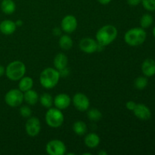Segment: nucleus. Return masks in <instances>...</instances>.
Listing matches in <instances>:
<instances>
[{
    "instance_id": "obj_34",
    "label": "nucleus",
    "mask_w": 155,
    "mask_h": 155,
    "mask_svg": "<svg viewBox=\"0 0 155 155\" xmlns=\"http://www.w3.org/2000/svg\"><path fill=\"white\" fill-rule=\"evenodd\" d=\"M53 32H54V34H55V35H60V34H61L60 30H59L58 29V27H56V28L54 29V31H53Z\"/></svg>"
},
{
    "instance_id": "obj_22",
    "label": "nucleus",
    "mask_w": 155,
    "mask_h": 155,
    "mask_svg": "<svg viewBox=\"0 0 155 155\" xmlns=\"http://www.w3.org/2000/svg\"><path fill=\"white\" fill-rule=\"evenodd\" d=\"M59 45L64 50H69L73 46V39L68 35H63L59 39Z\"/></svg>"
},
{
    "instance_id": "obj_24",
    "label": "nucleus",
    "mask_w": 155,
    "mask_h": 155,
    "mask_svg": "<svg viewBox=\"0 0 155 155\" xmlns=\"http://www.w3.org/2000/svg\"><path fill=\"white\" fill-rule=\"evenodd\" d=\"M153 17L150 14H145L142 16L140 19V25L141 27L143 29H147L151 27L153 24Z\"/></svg>"
},
{
    "instance_id": "obj_31",
    "label": "nucleus",
    "mask_w": 155,
    "mask_h": 155,
    "mask_svg": "<svg viewBox=\"0 0 155 155\" xmlns=\"http://www.w3.org/2000/svg\"><path fill=\"white\" fill-rule=\"evenodd\" d=\"M98 2L100 4L103 5H105L109 4L111 2V0H98Z\"/></svg>"
},
{
    "instance_id": "obj_30",
    "label": "nucleus",
    "mask_w": 155,
    "mask_h": 155,
    "mask_svg": "<svg viewBox=\"0 0 155 155\" xmlns=\"http://www.w3.org/2000/svg\"><path fill=\"white\" fill-rule=\"evenodd\" d=\"M127 3L130 6H137L139 4H141L142 0H127Z\"/></svg>"
},
{
    "instance_id": "obj_10",
    "label": "nucleus",
    "mask_w": 155,
    "mask_h": 155,
    "mask_svg": "<svg viewBox=\"0 0 155 155\" xmlns=\"http://www.w3.org/2000/svg\"><path fill=\"white\" fill-rule=\"evenodd\" d=\"M26 133L30 137L37 136L41 130V124L39 118L36 117H29L25 124Z\"/></svg>"
},
{
    "instance_id": "obj_26",
    "label": "nucleus",
    "mask_w": 155,
    "mask_h": 155,
    "mask_svg": "<svg viewBox=\"0 0 155 155\" xmlns=\"http://www.w3.org/2000/svg\"><path fill=\"white\" fill-rule=\"evenodd\" d=\"M148 80L145 77H139L135 80L134 86L138 90H143L147 87Z\"/></svg>"
},
{
    "instance_id": "obj_18",
    "label": "nucleus",
    "mask_w": 155,
    "mask_h": 155,
    "mask_svg": "<svg viewBox=\"0 0 155 155\" xmlns=\"http://www.w3.org/2000/svg\"><path fill=\"white\" fill-rule=\"evenodd\" d=\"M39 99V95L36 91L30 89L27 92H24V101H25L27 104H30V105H34L38 102Z\"/></svg>"
},
{
    "instance_id": "obj_1",
    "label": "nucleus",
    "mask_w": 155,
    "mask_h": 155,
    "mask_svg": "<svg viewBox=\"0 0 155 155\" xmlns=\"http://www.w3.org/2000/svg\"><path fill=\"white\" fill-rule=\"evenodd\" d=\"M117 36V30L113 25H105L98 30L96 33V41L103 47L110 45L116 39Z\"/></svg>"
},
{
    "instance_id": "obj_3",
    "label": "nucleus",
    "mask_w": 155,
    "mask_h": 155,
    "mask_svg": "<svg viewBox=\"0 0 155 155\" xmlns=\"http://www.w3.org/2000/svg\"><path fill=\"white\" fill-rule=\"evenodd\" d=\"M147 37L145 30L141 27L129 30L124 35V41L130 46H139L144 43Z\"/></svg>"
},
{
    "instance_id": "obj_13",
    "label": "nucleus",
    "mask_w": 155,
    "mask_h": 155,
    "mask_svg": "<svg viewBox=\"0 0 155 155\" xmlns=\"http://www.w3.org/2000/svg\"><path fill=\"white\" fill-rule=\"evenodd\" d=\"M71 104V98L68 94L61 93L56 95L54 98V104L55 107L60 110H65Z\"/></svg>"
},
{
    "instance_id": "obj_35",
    "label": "nucleus",
    "mask_w": 155,
    "mask_h": 155,
    "mask_svg": "<svg viewBox=\"0 0 155 155\" xmlns=\"http://www.w3.org/2000/svg\"><path fill=\"white\" fill-rule=\"evenodd\" d=\"M98 154H100V155H101V154H103V155H106L107 154V152H105V151H99V152H98Z\"/></svg>"
},
{
    "instance_id": "obj_12",
    "label": "nucleus",
    "mask_w": 155,
    "mask_h": 155,
    "mask_svg": "<svg viewBox=\"0 0 155 155\" xmlns=\"http://www.w3.org/2000/svg\"><path fill=\"white\" fill-rule=\"evenodd\" d=\"M134 115L141 120H148L151 117V111L148 106L144 104H137L133 110Z\"/></svg>"
},
{
    "instance_id": "obj_23",
    "label": "nucleus",
    "mask_w": 155,
    "mask_h": 155,
    "mask_svg": "<svg viewBox=\"0 0 155 155\" xmlns=\"http://www.w3.org/2000/svg\"><path fill=\"white\" fill-rule=\"evenodd\" d=\"M39 100V101H40L41 104H42L44 107H45V108L47 109L52 107L53 104H54V99H53L52 96L48 93L42 94Z\"/></svg>"
},
{
    "instance_id": "obj_6",
    "label": "nucleus",
    "mask_w": 155,
    "mask_h": 155,
    "mask_svg": "<svg viewBox=\"0 0 155 155\" xmlns=\"http://www.w3.org/2000/svg\"><path fill=\"white\" fill-rule=\"evenodd\" d=\"M5 101L12 107L21 106L24 101V93L19 89H11L5 95Z\"/></svg>"
},
{
    "instance_id": "obj_2",
    "label": "nucleus",
    "mask_w": 155,
    "mask_h": 155,
    "mask_svg": "<svg viewBox=\"0 0 155 155\" xmlns=\"http://www.w3.org/2000/svg\"><path fill=\"white\" fill-rule=\"evenodd\" d=\"M60 73L52 68H47L42 71L39 76V82L42 87L50 89L55 87L60 80Z\"/></svg>"
},
{
    "instance_id": "obj_32",
    "label": "nucleus",
    "mask_w": 155,
    "mask_h": 155,
    "mask_svg": "<svg viewBox=\"0 0 155 155\" xmlns=\"http://www.w3.org/2000/svg\"><path fill=\"white\" fill-rule=\"evenodd\" d=\"M5 74V68L0 64V77H2Z\"/></svg>"
},
{
    "instance_id": "obj_25",
    "label": "nucleus",
    "mask_w": 155,
    "mask_h": 155,
    "mask_svg": "<svg viewBox=\"0 0 155 155\" xmlns=\"http://www.w3.org/2000/svg\"><path fill=\"white\" fill-rule=\"evenodd\" d=\"M87 117L90 120L96 122V121L100 120L102 117V114L99 110L96 108L89 109L87 111Z\"/></svg>"
},
{
    "instance_id": "obj_27",
    "label": "nucleus",
    "mask_w": 155,
    "mask_h": 155,
    "mask_svg": "<svg viewBox=\"0 0 155 155\" xmlns=\"http://www.w3.org/2000/svg\"><path fill=\"white\" fill-rule=\"evenodd\" d=\"M142 4L145 10L148 12L155 11V0H142Z\"/></svg>"
},
{
    "instance_id": "obj_8",
    "label": "nucleus",
    "mask_w": 155,
    "mask_h": 155,
    "mask_svg": "<svg viewBox=\"0 0 155 155\" xmlns=\"http://www.w3.org/2000/svg\"><path fill=\"white\" fill-rule=\"evenodd\" d=\"M103 47L99 45L94 39L92 38H83L80 42V48L81 51L86 54H93L100 51V48Z\"/></svg>"
},
{
    "instance_id": "obj_28",
    "label": "nucleus",
    "mask_w": 155,
    "mask_h": 155,
    "mask_svg": "<svg viewBox=\"0 0 155 155\" xmlns=\"http://www.w3.org/2000/svg\"><path fill=\"white\" fill-rule=\"evenodd\" d=\"M20 114L24 118H29L31 117L32 110L29 106L24 105L20 107Z\"/></svg>"
},
{
    "instance_id": "obj_20",
    "label": "nucleus",
    "mask_w": 155,
    "mask_h": 155,
    "mask_svg": "<svg viewBox=\"0 0 155 155\" xmlns=\"http://www.w3.org/2000/svg\"><path fill=\"white\" fill-rule=\"evenodd\" d=\"M33 86V79L30 77H24V76L20 80L19 84H18V88L23 92H27V91L30 90V89H32Z\"/></svg>"
},
{
    "instance_id": "obj_4",
    "label": "nucleus",
    "mask_w": 155,
    "mask_h": 155,
    "mask_svg": "<svg viewBox=\"0 0 155 155\" xmlns=\"http://www.w3.org/2000/svg\"><path fill=\"white\" fill-rule=\"evenodd\" d=\"M26 73V66L22 61H14L8 64L5 68V75L12 81L20 80Z\"/></svg>"
},
{
    "instance_id": "obj_7",
    "label": "nucleus",
    "mask_w": 155,
    "mask_h": 155,
    "mask_svg": "<svg viewBox=\"0 0 155 155\" xmlns=\"http://www.w3.org/2000/svg\"><path fill=\"white\" fill-rule=\"evenodd\" d=\"M46 152L49 155H64L66 153L65 144L58 139L49 141L46 145Z\"/></svg>"
},
{
    "instance_id": "obj_11",
    "label": "nucleus",
    "mask_w": 155,
    "mask_h": 155,
    "mask_svg": "<svg viewBox=\"0 0 155 155\" xmlns=\"http://www.w3.org/2000/svg\"><path fill=\"white\" fill-rule=\"evenodd\" d=\"M62 30L67 33H71L77 28V20L74 15H67L62 19L61 23Z\"/></svg>"
},
{
    "instance_id": "obj_15",
    "label": "nucleus",
    "mask_w": 155,
    "mask_h": 155,
    "mask_svg": "<svg viewBox=\"0 0 155 155\" xmlns=\"http://www.w3.org/2000/svg\"><path fill=\"white\" fill-rule=\"evenodd\" d=\"M142 71L147 77L155 75V61L151 58L145 59L142 64Z\"/></svg>"
},
{
    "instance_id": "obj_14",
    "label": "nucleus",
    "mask_w": 155,
    "mask_h": 155,
    "mask_svg": "<svg viewBox=\"0 0 155 155\" xmlns=\"http://www.w3.org/2000/svg\"><path fill=\"white\" fill-rule=\"evenodd\" d=\"M17 25L12 20H4L0 23V32L5 36L12 35L16 31Z\"/></svg>"
},
{
    "instance_id": "obj_17",
    "label": "nucleus",
    "mask_w": 155,
    "mask_h": 155,
    "mask_svg": "<svg viewBox=\"0 0 155 155\" xmlns=\"http://www.w3.org/2000/svg\"><path fill=\"white\" fill-rule=\"evenodd\" d=\"M84 143L86 147L89 148H95L98 146L100 143V137L96 133H91L86 135L84 139Z\"/></svg>"
},
{
    "instance_id": "obj_21",
    "label": "nucleus",
    "mask_w": 155,
    "mask_h": 155,
    "mask_svg": "<svg viewBox=\"0 0 155 155\" xmlns=\"http://www.w3.org/2000/svg\"><path fill=\"white\" fill-rule=\"evenodd\" d=\"M73 130L77 136H83L87 131V126L83 121H77L73 125Z\"/></svg>"
},
{
    "instance_id": "obj_33",
    "label": "nucleus",
    "mask_w": 155,
    "mask_h": 155,
    "mask_svg": "<svg viewBox=\"0 0 155 155\" xmlns=\"http://www.w3.org/2000/svg\"><path fill=\"white\" fill-rule=\"evenodd\" d=\"M15 24H16L17 27H21V26L23 24V22L22 21H21V20H18V21L15 22Z\"/></svg>"
},
{
    "instance_id": "obj_9",
    "label": "nucleus",
    "mask_w": 155,
    "mask_h": 155,
    "mask_svg": "<svg viewBox=\"0 0 155 155\" xmlns=\"http://www.w3.org/2000/svg\"><path fill=\"white\" fill-rule=\"evenodd\" d=\"M73 104L76 109L80 111H86L88 110L90 106V101L89 98L85 94L78 92L76 93L73 97Z\"/></svg>"
},
{
    "instance_id": "obj_5",
    "label": "nucleus",
    "mask_w": 155,
    "mask_h": 155,
    "mask_svg": "<svg viewBox=\"0 0 155 155\" xmlns=\"http://www.w3.org/2000/svg\"><path fill=\"white\" fill-rule=\"evenodd\" d=\"M45 123L51 128H58L61 127L64 121V116L61 110L57 107H50L45 116Z\"/></svg>"
},
{
    "instance_id": "obj_36",
    "label": "nucleus",
    "mask_w": 155,
    "mask_h": 155,
    "mask_svg": "<svg viewBox=\"0 0 155 155\" xmlns=\"http://www.w3.org/2000/svg\"><path fill=\"white\" fill-rule=\"evenodd\" d=\"M152 33H153V35H154V36L155 37V27H154V28H153V31H152Z\"/></svg>"
},
{
    "instance_id": "obj_29",
    "label": "nucleus",
    "mask_w": 155,
    "mask_h": 155,
    "mask_svg": "<svg viewBox=\"0 0 155 155\" xmlns=\"http://www.w3.org/2000/svg\"><path fill=\"white\" fill-rule=\"evenodd\" d=\"M136 104H136L135 101H127V104H126V107H127L129 110H133H133H134L135 107H136Z\"/></svg>"
},
{
    "instance_id": "obj_16",
    "label": "nucleus",
    "mask_w": 155,
    "mask_h": 155,
    "mask_svg": "<svg viewBox=\"0 0 155 155\" xmlns=\"http://www.w3.org/2000/svg\"><path fill=\"white\" fill-rule=\"evenodd\" d=\"M68 63V57L64 53H58L54 58V66L58 71L67 68Z\"/></svg>"
},
{
    "instance_id": "obj_19",
    "label": "nucleus",
    "mask_w": 155,
    "mask_h": 155,
    "mask_svg": "<svg viewBox=\"0 0 155 155\" xmlns=\"http://www.w3.org/2000/svg\"><path fill=\"white\" fill-rule=\"evenodd\" d=\"M2 12L5 15H12L16 10V5L13 0H2L1 2Z\"/></svg>"
}]
</instances>
